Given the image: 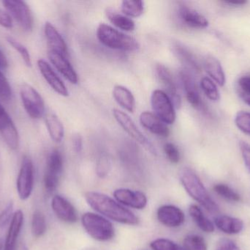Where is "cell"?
Returning <instances> with one entry per match:
<instances>
[{"instance_id":"cell-1","label":"cell","mask_w":250,"mask_h":250,"mask_svg":"<svg viewBox=\"0 0 250 250\" xmlns=\"http://www.w3.org/2000/svg\"><path fill=\"white\" fill-rule=\"evenodd\" d=\"M85 199L97 212L110 220L130 226H135L138 223V217L132 211L105 194L97 192H86Z\"/></svg>"},{"instance_id":"cell-2","label":"cell","mask_w":250,"mask_h":250,"mask_svg":"<svg viewBox=\"0 0 250 250\" xmlns=\"http://www.w3.org/2000/svg\"><path fill=\"white\" fill-rule=\"evenodd\" d=\"M179 179L189 196L207 211L212 213L219 211L218 205L211 198L201 179L193 170L188 167H184L179 173Z\"/></svg>"},{"instance_id":"cell-3","label":"cell","mask_w":250,"mask_h":250,"mask_svg":"<svg viewBox=\"0 0 250 250\" xmlns=\"http://www.w3.org/2000/svg\"><path fill=\"white\" fill-rule=\"evenodd\" d=\"M97 37L101 44L113 49L125 51H135L140 45L137 40L125 35L112 26L101 23L97 30Z\"/></svg>"},{"instance_id":"cell-4","label":"cell","mask_w":250,"mask_h":250,"mask_svg":"<svg viewBox=\"0 0 250 250\" xmlns=\"http://www.w3.org/2000/svg\"><path fill=\"white\" fill-rule=\"evenodd\" d=\"M82 223L86 233L99 242H108L114 238V227L112 223L103 216L87 212L83 214Z\"/></svg>"},{"instance_id":"cell-5","label":"cell","mask_w":250,"mask_h":250,"mask_svg":"<svg viewBox=\"0 0 250 250\" xmlns=\"http://www.w3.org/2000/svg\"><path fill=\"white\" fill-rule=\"evenodd\" d=\"M22 104L28 115L32 119L41 118L45 114V102L41 94L29 84H23L20 88Z\"/></svg>"},{"instance_id":"cell-6","label":"cell","mask_w":250,"mask_h":250,"mask_svg":"<svg viewBox=\"0 0 250 250\" xmlns=\"http://www.w3.org/2000/svg\"><path fill=\"white\" fill-rule=\"evenodd\" d=\"M4 6L12 19L18 23L25 32H30L33 29L34 19L32 11L25 1L19 0H3Z\"/></svg>"},{"instance_id":"cell-7","label":"cell","mask_w":250,"mask_h":250,"mask_svg":"<svg viewBox=\"0 0 250 250\" xmlns=\"http://www.w3.org/2000/svg\"><path fill=\"white\" fill-rule=\"evenodd\" d=\"M63 170V158L58 150H54L48 156L43 177L45 191L52 193L58 187Z\"/></svg>"},{"instance_id":"cell-8","label":"cell","mask_w":250,"mask_h":250,"mask_svg":"<svg viewBox=\"0 0 250 250\" xmlns=\"http://www.w3.org/2000/svg\"><path fill=\"white\" fill-rule=\"evenodd\" d=\"M151 104L155 115L166 124H173L176 120L174 106L170 97L161 90L151 94Z\"/></svg>"},{"instance_id":"cell-9","label":"cell","mask_w":250,"mask_h":250,"mask_svg":"<svg viewBox=\"0 0 250 250\" xmlns=\"http://www.w3.org/2000/svg\"><path fill=\"white\" fill-rule=\"evenodd\" d=\"M113 114L119 124L134 140L136 141L138 143L142 145L144 148H146L151 154L157 155V151H156L154 145L143 135L142 132L138 129L133 120L129 117L127 114L121 110L114 109L113 110Z\"/></svg>"},{"instance_id":"cell-10","label":"cell","mask_w":250,"mask_h":250,"mask_svg":"<svg viewBox=\"0 0 250 250\" xmlns=\"http://www.w3.org/2000/svg\"><path fill=\"white\" fill-rule=\"evenodd\" d=\"M34 166L32 159L25 156L22 159L16 182V187L20 199L25 201L32 195L34 187Z\"/></svg>"},{"instance_id":"cell-11","label":"cell","mask_w":250,"mask_h":250,"mask_svg":"<svg viewBox=\"0 0 250 250\" xmlns=\"http://www.w3.org/2000/svg\"><path fill=\"white\" fill-rule=\"evenodd\" d=\"M0 136L11 150H17L20 143V136L14 122L10 114L0 104Z\"/></svg>"},{"instance_id":"cell-12","label":"cell","mask_w":250,"mask_h":250,"mask_svg":"<svg viewBox=\"0 0 250 250\" xmlns=\"http://www.w3.org/2000/svg\"><path fill=\"white\" fill-rule=\"evenodd\" d=\"M114 196L120 204L135 209H144L147 205L146 196L140 191L118 189L114 191Z\"/></svg>"},{"instance_id":"cell-13","label":"cell","mask_w":250,"mask_h":250,"mask_svg":"<svg viewBox=\"0 0 250 250\" xmlns=\"http://www.w3.org/2000/svg\"><path fill=\"white\" fill-rule=\"evenodd\" d=\"M51 208L56 216L62 221L71 224L78 221L76 208L64 197L55 195L51 201Z\"/></svg>"},{"instance_id":"cell-14","label":"cell","mask_w":250,"mask_h":250,"mask_svg":"<svg viewBox=\"0 0 250 250\" xmlns=\"http://www.w3.org/2000/svg\"><path fill=\"white\" fill-rule=\"evenodd\" d=\"M157 219L163 226L168 227H178L185 223L183 211L173 205H165L157 210Z\"/></svg>"},{"instance_id":"cell-15","label":"cell","mask_w":250,"mask_h":250,"mask_svg":"<svg viewBox=\"0 0 250 250\" xmlns=\"http://www.w3.org/2000/svg\"><path fill=\"white\" fill-rule=\"evenodd\" d=\"M38 67L42 77L56 92L62 96H67L69 95L68 91L64 82L45 60L42 59L38 60Z\"/></svg>"},{"instance_id":"cell-16","label":"cell","mask_w":250,"mask_h":250,"mask_svg":"<svg viewBox=\"0 0 250 250\" xmlns=\"http://www.w3.org/2000/svg\"><path fill=\"white\" fill-rule=\"evenodd\" d=\"M157 76L161 83L166 89L167 95L170 97V100L173 102V106L176 108H180L182 101L177 91L175 81L173 80V76L170 73L167 68L163 65L158 64L156 67Z\"/></svg>"},{"instance_id":"cell-17","label":"cell","mask_w":250,"mask_h":250,"mask_svg":"<svg viewBox=\"0 0 250 250\" xmlns=\"http://www.w3.org/2000/svg\"><path fill=\"white\" fill-rule=\"evenodd\" d=\"M48 57L54 67L67 80L74 85L78 83L77 73L66 57L51 50H48Z\"/></svg>"},{"instance_id":"cell-18","label":"cell","mask_w":250,"mask_h":250,"mask_svg":"<svg viewBox=\"0 0 250 250\" xmlns=\"http://www.w3.org/2000/svg\"><path fill=\"white\" fill-rule=\"evenodd\" d=\"M180 77L188 102L195 108L203 110L204 104L193 76L188 70H183L180 72Z\"/></svg>"},{"instance_id":"cell-19","label":"cell","mask_w":250,"mask_h":250,"mask_svg":"<svg viewBox=\"0 0 250 250\" xmlns=\"http://www.w3.org/2000/svg\"><path fill=\"white\" fill-rule=\"evenodd\" d=\"M23 214L21 210L13 214L8 232L4 242L3 250H16L17 241L23 225Z\"/></svg>"},{"instance_id":"cell-20","label":"cell","mask_w":250,"mask_h":250,"mask_svg":"<svg viewBox=\"0 0 250 250\" xmlns=\"http://www.w3.org/2000/svg\"><path fill=\"white\" fill-rule=\"evenodd\" d=\"M44 32L50 47L49 50L56 51L64 57H67L68 54L67 44L63 39L62 36L56 29L55 26L50 22H45Z\"/></svg>"},{"instance_id":"cell-21","label":"cell","mask_w":250,"mask_h":250,"mask_svg":"<svg viewBox=\"0 0 250 250\" xmlns=\"http://www.w3.org/2000/svg\"><path fill=\"white\" fill-rule=\"evenodd\" d=\"M141 125L147 130L157 136L167 137L169 135V129L166 123L160 120L155 114L149 112H144L140 115Z\"/></svg>"},{"instance_id":"cell-22","label":"cell","mask_w":250,"mask_h":250,"mask_svg":"<svg viewBox=\"0 0 250 250\" xmlns=\"http://www.w3.org/2000/svg\"><path fill=\"white\" fill-rule=\"evenodd\" d=\"M179 16L182 20L191 27L204 29L208 26V21L205 16L191 7L182 6L179 9Z\"/></svg>"},{"instance_id":"cell-23","label":"cell","mask_w":250,"mask_h":250,"mask_svg":"<svg viewBox=\"0 0 250 250\" xmlns=\"http://www.w3.org/2000/svg\"><path fill=\"white\" fill-rule=\"evenodd\" d=\"M204 68L208 76L220 86L226 84V74L222 67L221 63L216 57L208 55L204 60Z\"/></svg>"},{"instance_id":"cell-24","label":"cell","mask_w":250,"mask_h":250,"mask_svg":"<svg viewBox=\"0 0 250 250\" xmlns=\"http://www.w3.org/2000/svg\"><path fill=\"white\" fill-rule=\"evenodd\" d=\"M214 223L219 230L227 234H237L244 228V223L242 220L229 216H218L214 219Z\"/></svg>"},{"instance_id":"cell-25","label":"cell","mask_w":250,"mask_h":250,"mask_svg":"<svg viewBox=\"0 0 250 250\" xmlns=\"http://www.w3.org/2000/svg\"><path fill=\"white\" fill-rule=\"evenodd\" d=\"M113 95L115 101L123 109L129 113H133L135 108V98L127 88L122 85H116L113 91Z\"/></svg>"},{"instance_id":"cell-26","label":"cell","mask_w":250,"mask_h":250,"mask_svg":"<svg viewBox=\"0 0 250 250\" xmlns=\"http://www.w3.org/2000/svg\"><path fill=\"white\" fill-rule=\"evenodd\" d=\"M45 125L51 139L57 143L62 141L64 135V126L58 117L54 113L45 116Z\"/></svg>"},{"instance_id":"cell-27","label":"cell","mask_w":250,"mask_h":250,"mask_svg":"<svg viewBox=\"0 0 250 250\" xmlns=\"http://www.w3.org/2000/svg\"><path fill=\"white\" fill-rule=\"evenodd\" d=\"M105 13L110 22L117 27L126 32H130L135 29V23L132 19L124 14L119 13L114 9L108 7L106 9Z\"/></svg>"},{"instance_id":"cell-28","label":"cell","mask_w":250,"mask_h":250,"mask_svg":"<svg viewBox=\"0 0 250 250\" xmlns=\"http://www.w3.org/2000/svg\"><path fill=\"white\" fill-rule=\"evenodd\" d=\"M189 213L195 224L203 231L206 233H212L214 231V226L205 215L201 208L196 205H191Z\"/></svg>"},{"instance_id":"cell-29","label":"cell","mask_w":250,"mask_h":250,"mask_svg":"<svg viewBox=\"0 0 250 250\" xmlns=\"http://www.w3.org/2000/svg\"><path fill=\"white\" fill-rule=\"evenodd\" d=\"M121 10L123 14L126 16L139 17L144 13V1L138 0H125L122 1Z\"/></svg>"},{"instance_id":"cell-30","label":"cell","mask_w":250,"mask_h":250,"mask_svg":"<svg viewBox=\"0 0 250 250\" xmlns=\"http://www.w3.org/2000/svg\"><path fill=\"white\" fill-rule=\"evenodd\" d=\"M47 230L46 220L41 211H35L32 219V233L35 237L39 238L45 234Z\"/></svg>"},{"instance_id":"cell-31","label":"cell","mask_w":250,"mask_h":250,"mask_svg":"<svg viewBox=\"0 0 250 250\" xmlns=\"http://www.w3.org/2000/svg\"><path fill=\"white\" fill-rule=\"evenodd\" d=\"M184 250H207V245L202 236L189 234L184 239Z\"/></svg>"},{"instance_id":"cell-32","label":"cell","mask_w":250,"mask_h":250,"mask_svg":"<svg viewBox=\"0 0 250 250\" xmlns=\"http://www.w3.org/2000/svg\"><path fill=\"white\" fill-rule=\"evenodd\" d=\"M176 52L178 54L181 60L186 63L188 66L192 70L196 72L201 71V67H200L199 63L197 61L196 58L195 56L186 48L183 46L176 47Z\"/></svg>"},{"instance_id":"cell-33","label":"cell","mask_w":250,"mask_h":250,"mask_svg":"<svg viewBox=\"0 0 250 250\" xmlns=\"http://www.w3.org/2000/svg\"><path fill=\"white\" fill-rule=\"evenodd\" d=\"M6 40H7V43L16 51L19 52V54L21 57L22 60L24 62L25 65L28 67H31L32 66V58H31L30 53H29V50L26 48V47L13 37H6Z\"/></svg>"},{"instance_id":"cell-34","label":"cell","mask_w":250,"mask_h":250,"mask_svg":"<svg viewBox=\"0 0 250 250\" xmlns=\"http://www.w3.org/2000/svg\"><path fill=\"white\" fill-rule=\"evenodd\" d=\"M201 87L208 99L213 101H217L220 99V91L217 89L214 82L209 78H202L201 81Z\"/></svg>"},{"instance_id":"cell-35","label":"cell","mask_w":250,"mask_h":250,"mask_svg":"<svg viewBox=\"0 0 250 250\" xmlns=\"http://www.w3.org/2000/svg\"><path fill=\"white\" fill-rule=\"evenodd\" d=\"M214 190L217 195L227 201L231 202H238L240 201V195L227 185L223 183L215 185L214 186Z\"/></svg>"},{"instance_id":"cell-36","label":"cell","mask_w":250,"mask_h":250,"mask_svg":"<svg viewBox=\"0 0 250 250\" xmlns=\"http://www.w3.org/2000/svg\"><path fill=\"white\" fill-rule=\"evenodd\" d=\"M237 91L241 98L250 106V75L242 76L238 80Z\"/></svg>"},{"instance_id":"cell-37","label":"cell","mask_w":250,"mask_h":250,"mask_svg":"<svg viewBox=\"0 0 250 250\" xmlns=\"http://www.w3.org/2000/svg\"><path fill=\"white\" fill-rule=\"evenodd\" d=\"M235 124L239 130L250 135V113L245 111L238 112L235 117Z\"/></svg>"},{"instance_id":"cell-38","label":"cell","mask_w":250,"mask_h":250,"mask_svg":"<svg viewBox=\"0 0 250 250\" xmlns=\"http://www.w3.org/2000/svg\"><path fill=\"white\" fill-rule=\"evenodd\" d=\"M150 247L153 250H184L183 248L167 239H155L151 242Z\"/></svg>"},{"instance_id":"cell-39","label":"cell","mask_w":250,"mask_h":250,"mask_svg":"<svg viewBox=\"0 0 250 250\" xmlns=\"http://www.w3.org/2000/svg\"><path fill=\"white\" fill-rule=\"evenodd\" d=\"M111 169V161L107 154H103L98 159L96 173L100 178H105Z\"/></svg>"},{"instance_id":"cell-40","label":"cell","mask_w":250,"mask_h":250,"mask_svg":"<svg viewBox=\"0 0 250 250\" xmlns=\"http://www.w3.org/2000/svg\"><path fill=\"white\" fill-rule=\"evenodd\" d=\"M12 95L13 93L10 83L0 70V98L4 101H8L11 99Z\"/></svg>"},{"instance_id":"cell-41","label":"cell","mask_w":250,"mask_h":250,"mask_svg":"<svg viewBox=\"0 0 250 250\" xmlns=\"http://www.w3.org/2000/svg\"><path fill=\"white\" fill-rule=\"evenodd\" d=\"M164 151L169 161L173 164H177L180 160V154L179 149L173 143H166L164 146Z\"/></svg>"},{"instance_id":"cell-42","label":"cell","mask_w":250,"mask_h":250,"mask_svg":"<svg viewBox=\"0 0 250 250\" xmlns=\"http://www.w3.org/2000/svg\"><path fill=\"white\" fill-rule=\"evenodd\" d=\"M13 214V203L10 201L0 214V227H4L11 222Z\"/></svg>"},{"instance_id":"cell-43","label":"cell","mask_w":250,"mask_h":250,"mask_svg":"<svg viewBox=\"0 0 250 250\" xmlns=\"http://www.w3.org/2000/svg\"><path fill=\"white\" fill-rule=\"evenodd\" d=\"M239 145H240L242 158H243L245 167L250 173V145L245 141H241Z\"/></svg>"},{"instance_id":"cell-44","label":"cell","mask_w":250,"mask_h":250,"mask_svg":"<svg viewBox=\"0 0 250 250\" xmlns=\"http://www.w3.org/2000/svg\"><path fill=\"white\" fill-rule=\"evenodd\" d=\"M214 250H241L240 248L236 245L233 241L230 239H221L217 243Z\"/></svg>"},{"instance_id":"cell-45","label":"cell","mask_w":250,"mask_h":250,"mask_svg":"<svg viewBox=\"0 0 250 250\" xmlns=\"http://www.w3.org/2000/svg\"><path fill=\"white\" fill-rule=\"evenodd\" d=\"M0 26L10 29L13 27V19L7 12L0 8Z\"/></svg>"},{"instance_id":"cell-46","label":"cell","mask_w":250,"mask_h":250,"mask_svg":"<svg viewBox=\"0 0 250 250\" xmlns=\"http://www.w3.org/2000/svg\"><path fill=\"white\" fill-rule=\"evenodd\" d=\"M73 146L76 152L80 153L82 151L83 148V139L81 135H77L73 137Z\"/></svg>"},{"instance_id":"cell-47","label":"cell","mask_w":250,"mask_h":250,"mask_svg":"<svg viewBox=\"0 0 250 250\" xmlns=\"http://www.w3.org/2000/svg\"><path fill=\"white\" fill-rule=\"evenodd\" d=\"M7 66H8V62H7V57L0 48V68H7Z\"/></svg>"},{"instance_id":"cell-48","label":"cell","mask_w":250,"mask_h":250,"mask_svg":"<svg viewBox=\"0 0 250 250\" xmlns=\"http://www.w3.org/2000/svg\"><path fill=\"white\" fill-rule=\"evenodd\" d=\"M223 2L227 4H230L231 6H243L248 3V1H233V0H229V1H224Z\"/></svg>"},{"instance_id":"cell-49","label":"cell","mask_w":250,"mask_h":250,"mask_svg":"<svg viewBox=\"0 0 250 250\" xmlns=\"http://www.w3.org/2000/svg\"><path fill=\"white\" fill-rule=\"evenodd\" d=\"M3 246H4V242H3L2 239L0 238V250H3Z\"/></svg>"},{"instance_id":"cell-50","label":"cell","mask_w":250,"mask_h":250,"mask_svg":"<svg viewBox=\"0 0 250 250\" xmlns=\"http://www.w3.org/2000/svg\"><path fill=\"white\" fill-rule=\"evenodd\" d=\"M1 169H2V161H1V155H0V173H1Z\"/></svg>"}]
</instances>
